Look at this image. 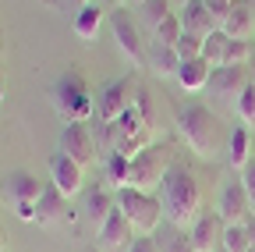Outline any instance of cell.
<instances>
[{
  "label": "cell",
  "mask_w": 255,
  "mask_h": 252,
  "mask_svg": "<svg viewBox=\"0 0 255 252\" xmlns=\"http://www.w3.org/2000/svg\"><path fill=\"white\" fill-rule=\"evenodd\" d=\"M177 135H181V142L195 153L199 160H213V156H220L223 142H227L220 117L209 107H202V103L181 107V114H177Z\"/></svg>",
  "instance_id": "obj_1"
},
{
  "label": "cell",
  "mask_w": 255,
  "mask_h": 252,
  "mask_svg": "<svg viewBox=\"0 0 255 252\" xmlns=\"http://www.w3.org/2000/svg\"><path fill=\"white\" fill-rule=\"evenodd\" d=\"M163 213L181 231H191V224L202 217V188L188 167H177V164L170 167L163 181Z\"/></svg>",
  "instance_id": "obj_2"
},
{
  "label": "cell",
  "mask_w": 255,
  "mask_h": 252,
  "mask_svg": "<svg viewBox=\"0 0 255 252\" xmlns=\"http://www.w3.org/2000/svg\"><path fill=\"white\" fill-rule=\"evenodd\" d=\"M103 142H107V153H121V156H138L142 149L152 146V117L145 110V92L128 114L103 124Z\"/></svg>",
  "instance_id": "obj_3"
},
{
  "label": "cell",
  "mask_w": 255,
  "mask_h": 252,
  "mask_svg": "<svg viewBox=\"0 0 255 252\" xmlns=\"http://www.w3.org/2000/svg\"><path fill=\"white\" fill-rule=\"evenodd\" d=\"M53 110L64 117V124L71 121H92L96 114V96L92 89L85 85V78L78 71H64L57 82H53Z\"/></svg>",
  "instance_id": "obj_4"
},
{
  "label": "cell",
  "mask_w": 255,
  "mask_h": 252,
  "mask_svg": "<svg viewBox=\"0 0 255 252\" xmlns=\"http://www.w3.org/2000/svg\"><path fill=\"white\" fill-rule=\"evenodd\" d=\"M117 196V210L128 217V224L135 228V235H156L163 228V199H156L152 192H138V188H121Z\"/></svg>",
  "instance_id": "obj_5"
},
{
  "label": "cell",
  "mask_w": 255,
  "mask_h": 252,
  "mask_svg": "<svg viewBox=\"0 0 255 252\" xmlns=\"http://www.w3.org/2000/svg\"><path fill=\"white\" fill-rule=\"evenodd\" d=\"M170 167H174V153L167 146H149L138 156H131V181H128V188H138V192L163 188Z\"/></svg>",
  "instance_id": "obj_6"
},
{
  "label": "cell",
  "mask_w": 255,
  "mask_h": 252,
  "mask_svg": "<svg viewBox=\"0 0 255 252\" xmlns=\"http://www.w3.org/2000/svg\"><path fill=\"white\" fill-rule=\"evenodd\" d=\"M110 32L117 39V50L124 53V60L131 68H145L149 64V43H145L142 28H138V18L131 11H124V7L114 11L110 14Z\"/></svg>",
  "instance_id": "obj_7"
},
{
  "label": "cell",
  "mask_w": 255,
  "mask_h": 252,
  "mask_svg": "<svg viewBox=\"0 0 255 252\" xmlns=\"http://www.w3.org/2000/svg\"><path fill=\"white\" fill-rule=\"evenodd\" d=\"M138 96H142V89H138V82H135L131 75L110 82L100 96H96V117H100V124H110V121H117L121 114H128V110L138 103Z\"/></svg>",
  "instance_id": "obj_8"
},
{
  "label": "cell",
  "mask_w": 255,
  "mask_h": 252,
  "mask_svg": "<svg viewBox=\"0 0 255 252\" xmlns=\"http://www.w3.org/2000/svg\"><path fill=\"white\" fill-rule=\"evenodd\" d=\"M57 153L71 156V160L82 164V167H92L96 156H100V149H96V135H92V124H89V121H71V124H64L60 142H57Z\"/></svg>",
  "instance_id": "obj_9"
},
{
  "label": "cell",
  "mask_w": 255,
  "mask_h": 252,
  "mask_svg": "<svg viewBox=\"0 0 255 252\" xmlns=\"http://www.w3.org/2000/svg\"><path fill=\"white\" fill-rule=\"evenodd\" d=\"M216 213H220V220H223V224H248V217L255 213V206H252V199H248V192H245L241 178L223 185Z\"/></svg>",
  "instance_id": "obj_10"
},
{
  "label": "cell",
  "mask_w": 255,
  "mask_h": 252,
  "mask_svg": "<svg viewBox=\"0 0 255 252\" xmlns=\"http://www.w3.org/2000/svg\"><path fill=\"white\" fill-rule=\"evenodd\" d=\"M50 181L71 199V196H78L85 188V167L75 164L71 156H64V153H53L50 156Z\"/></svg>",
  "instance_id": "obj_11"
},
{
  "label": "cell",
  "mask_w": 255,
  "mask_h": 252,
  "mask_svg": "<svg viewBox=\"0 0 255 252\" xmlns=\"http://www.w3.org/2000/svg\"><path fill=\"white\" fill-rule=\"evenodd\" d=\"M177 18H181V28L191 32V36L209 39L213 32H220V21L213 18V11H209L206 0H184L181 11H177Z\"/></svg>",
  "instance_id": "obj_12"
},
{
  "label": "cell",
  "mask_w": 255,
  "mask_h": 252,
  "mask_svg": "<svg viewBox=\"0 0 255 252\" xmlns=\"http://www.w3.org/2000/svg\"><path fill=\"white\" fill-rule=\"evenodd\" d=\"M43 188H46V181H39L32 171H14V174L4 178V199H7L11 206L36 203V199L43 196Z\"/></svg>",
  "instance_id": "obj_13"
},
{
  "label": "cell",
  "mask_w": 255,
  "mask_h": 252,
  "mask_svg": "<svg viewBox=\"0 0 255 252\" xmlns=\"http://www.w3.org/2000/svg\"><path fill=\"white\" fill-rule=\"evenodd\" d=\"M135 238L138 235H135L131 224H128V217L121 210H114V217L107 220L103 231H100V252H128Z\"/></svg>",
  "instance_id": "obj_14"
},
{
  "label": "cell",
  "mask_w": 255,
  "mask_h": 252,
  "mask_svg": "<svg viewBox=\"0 0 255 252\" xmlns=\"http://www.w3.org/2000/svg\"><path fill=\"white\" fill-rule=\"evenodd\" d=\"M223 228L227 224L220 220V213H202L195 224H191V231H188L195 252H216L223 245Z\"/></svg>",
  "instance_id": "obj_15"
},
{
  "label": "cell",
  "mask_w": 255,
  "mask_h": 252,
  "mask_svg": "<svg viewBox=\"0 0 255 252\" xmlns=\"http://www.w3.org/2000/svg\"><path fill=\"white\" fill-rule=\"evenodd\" d=\"M209 89H213V96H220V100H238L241 92L248 89V75H245V68H234V64L216 68L213 78H209Z\"/></svg>",
  "instance_id": "obj_16"
},
{
  "label": "cell",
  "mask_w": 255,
  "mask_h": 252,
  "mask_svg": "<svg viewBox=\"0 0 255 252\" xmlns=\"http://www.w3.org/2000/svg\"><path fill=\"white\" fill-rule=\"evenodd\" d=\"M64 213H68V196H64L53 181H46L43 196L36 199V224L39 228H50V224H57Z\"/></svg>",
  "instance_id": "obj_17"
},
{
  "label": "cell",
  "mask_w": 255,
  "mask_h": 252,
  "mask_svg": "<svg viewBox=\"0 0 255 252\" xmlns=\"http://www.w3.org/2000/svg\"><path fill=\"white\" fill-rule=\"evenodd\" d=\"M114 210H117V196L110 192V188H96V192H89V199H85V217H89V224H92L96 235H100L103 224L114 217Z\"/></svg>",
  "instance_id": "obj_18"
},
{
  "label": "cell",
  "mask_w": 255,
  "mask_h": 252,
  "mask_svg": "<svg viewBox=\"0 0 255 252\" xmlns=\"http://www.w3.org/2000/svg\"><path fill=\"white\" fill-rule=\"evenodd\" d=\"M220 32L227 39H252L255 36V21H252V11H248V0H238L234 11L220 21Z\"/></svg>",
  "instance_id": "obj_19"
},
{
  "label": "cell",
  "mask_w": 255,
  "mask_h": 252,
  "mask_svg": "<svg viewBox=\"0 0 255 252\" xmlns=\"http://www.w3.org/2000/svg\"><path fill=\"white\" fill-rule=\"evenodd\" d=\"M174 78H177L181 89H188V92H202V89L209 85V78H213V68L206 64V57H199V60H181V68H177Z\"/></svg>",
  "instance_id": "obj_20"
},
{
  "label": "cell",
  "mask_w": 255,
  "mask_h": 252,
  "mask_svg": "<svg viewBox=\"0 0 255 252\" xmlns=\"http://www.w3.org/2000/svg\"><path fill=\"white\" fill-rule=\"evenodd\" d=\"M227 160H231V167H234L238 174L252 164V128L238 124V128L227 135Z\"/></svg>",
  "instance_id": "obj_21"
},
{
  "label": "cell",
  "mask_w": 255,
  "mask_h": 252,
  "mask_svg": "<svg viewBox=\"0 0 255 252\" xmlns=\"http://www.w3.org/2000/svg\"><path fill=\"white\" fill-rule=\"evenodd\" d=\"M103 7L100 4H85V7H78V14H75V36L82 39V43H96V36H100V28H103Z\"/></svg>",
  "instance_id": "obj_22"
},
{
  "label": "cell",
  "mask_w": 255,
  "mask_h": 252,
  "mask_svg": "<svg viewBox=\"0 0 255 252\" xmlns=\"http://www.w3.org/2000/svg\"><path fill=\"white\" fill-rule=\"evenodd\" d=\"M103 174H107V185L114 188V192L128 188V181H131V156L107 153V160H103Z\"/></svg>",
  "instance_id": "obj_23"
},
{
  "label": "cell",
  "mask_w": 255,
  "mask_h": 252,
  "mask_svg": "<svg viewBox=\"0 0 255 252\" xmlns=\"http://www.w3.org/2000/svg\"><path fill=\"white\" fill-rule=\"evenodd\" d=\"M149 68L156 71V75H177V68H181V57H177V50L174 46H163V43H152L149 46Z\"/></svg>",
  "instance_id": "obj_24"
},
{
  "label": "cell",
  "mask_w": 255,
  "mask_h": 252,
  "mask_svg": "<svg viewBox=\"0 0 255 252\" xmlns=\"http://www.w3.org/2000/svg\"><path fill=\"white\" fill-rule=\"evenodd\" d=\"M156 235H159V238H156L159 252H195V245H191L188 231H181V228H174V224H167V228H159Z\"/></svg>",
  "instance_id": "obj_25"
},
{
  "label": "cell",
  "mask_w": 255,
  "mask_h": 252,
  "mask_svg": "<svg viewBox=\"0 0 255 252\" xmlns=\"http://www.w3.org/2000/svg\"><path fill=\"white\" fill-rule=\"evenodd\" d=\"M170 14H177L170 0H145V4L138 7V21L149 28V32H152V28H156L159 21H167Z\"/></svg>",
  "instance_id": "obj_26"
},
{
  "label": "cell",
  "mask_w": 255,
  "mask_h": 252,
  "mask_svg": "<svg viewBox=\"0 0 255 252\" xmlns=\"http://www.w3.org/2000/svg\"><path fill=\"white\" fill-rule=\"evenodd\" d=\"M227 46H231V39L223 36V32H213L209 39H206V50H202V57H206V64L216 71V68H227Z\"/></svg>",
  "instance_id": "obj_27"
},
{
  "label": "cell",
  "mask_w": 255,
  "mask_h": 252,
  "mask_svg": "<svg viewBox=\"0 0 255 252\" xmlns=\"http://www.w3.org/2000/svg\"><path fill=\"white\" fill-rule=\"evenodd\" d=\"M227 252H252V238H248V228L245 224H227L223 228V245Z\"/></svg>",
  "instance_id": "obj_28"
},
{
  "label": "cell",
  "mask_w": 255,
  "mask_h": 252,
  "mask_svg": "<svg viewBox=\"0 0 255 252\" xmlns=\"http://www.w3.org/2000/svg\"><path fill=\"white\" fill-rule=\"evenodd\" d=\"M234 114H238V121L245 124V128H255V85L248 82V89L241 92V96L234 100Z\"/></svg>",
  "instance_id": "obj_29"
},
{
  "label": "cell",
  "mask_w": 255,
  "mask_h": 252,
  "mask_svg": "<svg viewBox=\"0 0 255 252\" xmlns=\"http://www.w3.org/2000/svg\"><path fill=\"white\" fill-rule=\"evenodd\" d=\"M181 32H184V28H181V18H177V14H170L167 21H159V25L152 28V43H163V46H174V43L181 39Z\"/></svg>",
  "instance_id": "obj_30"
},
{
  "label": "cell",
  "mask_w": 255,
  "mask_h": 252,
  "mask_svg": "<svg viewBox=\"0 0 255 252\" xmlns=\"http://www.w3.org/2000/svg\"><path fill=\"white\" fill-rule=\"evenodd\" d=\"M174 50H177L181 60H199L202 50H206V39L202 36H191V32H181V39L174 43Z\"/></svg>",
  "instance_id": "obj_31"
},
{
  "label": "cell",
  "mask_w": 255,
  "mask_h": 252,
  "mask_svg": "<svg viewBox=\"0 0 255 252\" xmlns=\"http://www.w3.org/2000/svg\"><path fill=\"white\" fill-rule=\"evenodd\" d=\"M248 60H252V39H231V46H227V64L245 68Z\"/></svg>",
  "instance_id": "obj_32"
},
{
  "label": "cell",
  "mask_w": 255,
  "mask_h": 252,
  "mask_svg": "<svg viewBox=\"0 0 255 252\" xmlns=\"http://www.w3.org/2000/svg\"><path fill=\"white\" fill-rule=\"evenodd\" d=\"M241 178V185H245V192H248V199H252V206H255V156H252V164L238 174Z\"/></svg>",
  "instance_id": "obj_33"
},
{
  "label": "cell",
  "mask_w": 255,
  "mask_h": 252,
  "mask_svg": "<svg viewBox=\"0 0 255 252\" xmlns=\"http://www.w3.org/2000/svg\"><path fill=\"white\" fill-rule=\"evenodd\" d=\"M206 4H209L213 18H216V21H223V18H227V14L234 11V4H238V0H206Z\"/></svg>",
  "instance_id": "obj_34"
},
{
  "label": "cell",
  "mask_w": 255,
  "mask_h": 252,
  "mask_svg": "<svg viewBox=\"0 0 255 252\" xmlns=\"http://www.w3.org/2000/svg\"><path fill=\"white\" fill-rule=\"evenodd\" d=\"M128 252H159V245H156V238L152 235H138L135 242H131V249Z\"/></svg>",
  "instance_id": "obj_35"
},
{
  "label": "cell",
  "mask_w": 255,
  "mask_h": 252,
  "mask_svg": "<svg viewBox=\"0 0 255 252\" xmlns=\"http://www.w3.org/2000/svg\"><path fill=\"white\" fill-rule=\"evenodd\" d=\"M245 228H248V238H252V249H255V213L248 217V224H245Z\"/></svg>",
  "instance_id": "obj_36"
},
{
  "label": "cell",
  "mask_w": 255,
  "mask_h": 252,
  "mask_svg": "<svg viewBox=\"0 0 255 252\" xmlns=\"http://www.w3.org/2000/svg\"><path fill=\"white\" fill-rule=\"evenodd\" d=\"M248 11H252V21H255V0H248Z\"/></svg>",
  "instance_id": "obj_37"
},
{
  "label": "cell",
  "mask_w": 255,
  "mask_h": 252,
  "mask_svg": "<svg viewBox=\"0 0 255 252\" xmlns=\"http://www.w3.org/2000/svg\"><path fill=\"white\" fill-rule=\"evenodd\" d=\"M75 4H78V7H85V4H96V0H75Z\"/></svg>",
  "instance_id": "obj_38"
},
{
  "label": "cell",
  "mask_w": 255,
  "mask_h": 252,
  "mask_svg": "<svg viewBox=\"0 0 255 252\" xmlns=\"http://www.w3.org/2000/svg\"><path fill=\"white\" fill-rule=\"evenodd\" d=\"M128 4H138V7H142V4H145V0H128Z\"/></svg>",
  "instance_id": "obj_39"
},
{
  "label": "cell",
  "mask_w": 255,
  "mask_h": 252,
  "mask_svg": "<svg viewBox=\"0 0 255 252\" xmlns=\"http://www.w3.org/2000/svg\"><path fill=\"white\" fill-rule=\"evenodd\" d=\"M0 100H4V82H0Z\"/></svg>",
  "instance_id": "obj_40"
},
{
  "label": "cell",
  "mask_w": 255,
  "mask_h": 252,
  "mask_svg": "<svg viewBox=\"0 0 255 252\" xmlns=\"http://www.w3.org/2000/svg\"><path fill=\"white\" fill-rule=\"evenodd\" d=\"M0 249H4V231H0Z\"/></svg>",
  "instance_id": "obj_41"
},
{
  "label": "cell",
  "mask_w": 255,
  "mask_h": 252,
  "mask_svg": "<svg viewBox=\"0 0 255 252\" xmlns=\"http://www.w3.org/2000/svg\"><path fill=\"white\" fill-rule=\"evenodd\" d=\"M117 4H121V7H124V4H128V0H117Z\"/></svg>",
  "instance_id": "obj_42"
},
{
  "label": "cell",
  "mask_w": 255,
  "mask_h": 252,
  "mask_svg": "<svg viewBox=\"0 0 255 252\" xmlns=\"http://www.w3.org/2000/svg\"><path fill=\"white\" fill-rule=\"evenodd\" d=\"M85 252H100V249H85Z\"/></svg>",
  "instance_id": "obj_43"
},
{
  "label": "cell",
  "mask_w": 255,
  "mask_h": 252,
  "mask_svg": "<svg viewBox=\"0 0 255 252\" xmlns=\"http://www.w3.org/2000/svg\"><path fill=\"white\" fill-rule=\"evenodd\" d=\"M216 252H227V249H216Z\"/></svg>",
  "instance_id": "obj_44"
},
{
  "label": "cell",
  "mask_w": 255,
  "mask_h": 252,
  "mask_svg": "<svg viewBox=\"0 0 255 252\" xmlns=\"http://www.w3.org/2000/svg\"><path fill=\"white\" fill-rule=\"evenodd\" d=\"M0 252H4V249H0Z\"/></svg>",
  "instance_id": "obj_45"
},
{
  "label": "cell",
  "mask_w": 255,
  "mask_h": 252,
  "mask_svg": "<svg viewBox=\"0 0 255 252\" xmlns=\"http://www.w3.org/2000/svg\"><path fill=\"white\" fill-rule=\"evenodd\" d=\"M252 252H255V249H252Z\"/></svg>",
  "instance_id": "obj_46"
}]
</instances>
